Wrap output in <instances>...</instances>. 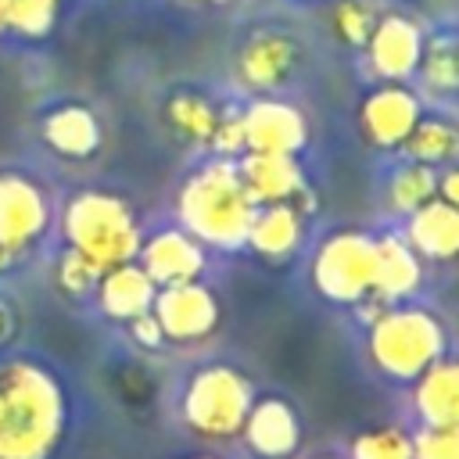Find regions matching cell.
<instances>
[{
	"label": "cell",
	"instance_id": "1",
	"mask_svg": "<svg viewBox=\"0 0 459 459\" xmlns=\"http://www.w3.org/2000/svg\"><path fill=\"white\" fill-rule=\"evenodd\" d=\"M65 434V398L32 362L0 366V459H50Z\"/></svg>",
	"mask_w": 459,
	"mask_h": 459
},
{
	"label": "cell",
	"instance_id": "2",
	"mask_svg": "<svg viewBox=\"0 0 459 459\" xmlns=\"http://www.w3.org/2000/svg\"><path fill=\"white\" fill-rule=\"evenodd\" d=\"M247 409H251V387L237 369L226 366L201 369L183 394V416L201 437L240 434Z\"/></svg>",
	"mask_w": 459,
	"mask_h": 459
},
{
	"label": "cell",
	"instance_id": "3",
	"mask_svg": "<svg viewBox=\"0 0 459 459\" xmlns=\"http://www.w3.org/2000/svg\"><path fill=\"white\" fill-rule=\"evenodd\" d=\"M445 337L423 312H394L373 330V359L394 380H412L437 362Z\"/></svg>",
	"mask_w": 459,
	"mask_h": 459
},
{
	"label": "cell",
	"instance_id": "4",
	"mask_svg": "<svg viewBox=\"0 0 459 459\" xmlns=\"http://www.w3.org/2000/svg\"><path fill=\"white\" fill-rule=\"evenodd\" d=\"M240 430L247 437V448L255 455H262V459H287L298 448V441H301L298 416L280 398H262L258 405L251 402Z\"/></svg>",
	"mask_w": 459,
	"mask_h": 459
},
{
	"label": "cell",
	"instance_id": "5",
	"mask_svg": "<svg viewBox=\"0 0 459 459\" xmlns=\"http://www.w3.org/2000/svg\"><path fill=\"white\" fill-rule=\"evenodd\" d=\"M416 412L423 427H455L459 423V377L452 362H434L420 373Z\"/></svg>",
	"mask_w": 459,
	"mask_h": 459
},
{
	"label": "cell",
	"instance_id": "6",
	"mask_svg": "<svg viewBox=\"0 0 459 459\" xmlns=\"http://www.w3.org/2000/svg\"><path fill=\"white\" fill-rule=\"evenodd\" d=\"M215 323V308L204 294L197 290H172L161 298L158 305V326H161V337H172V341H190V337H201L208 333Z\"/></svg>",
	"mask_w": 459,
	"mask_h": 459
},
{
	"label": "cell",
	"instance_id": "7",
	"mask_svg": "<svg viewBox=\"0 0 459 459\" xmlns=\"http://www.w3.org/2000/svg\"><path fill=\"white\" fill-rule=\"evenodd\" d=\"M351 459H412V437L402 427H377L355 437Z\"/></svg>",
	"mask_w": 459,
	"mask_h": 459
},
{
	"label": "cell",
	"instance_id": "8",
	"mask_svg": "<svg viewBox=\"0 0 459 459\" xmlns=\"http://www.w3.org/2000/svg\"><path fill=\"white\" fill-rule=\"evenodd\" d=\"M412 459H459L455 427H423L412 437Z\"/></svg>",
	"mask_w": 459,
	"mask_h": 459
}]
</instances>
